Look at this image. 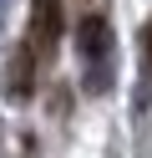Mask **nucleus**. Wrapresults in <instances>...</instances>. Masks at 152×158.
<instances>
[{"instance_id":"4","label":"nucleus","mask_w":152,"mask_h":158,"mask_svg":"<svg viewBox=\"0 0 152 158\" xmlns=\"http://www.w3.org/2000/svg\"><path fill=\"white\" fill-rule=\"evenodd\" d=\"M142 51H147V66H152V21H147V31H142Z\"/></svg>"},{"instance_id":"3","label":"nucleus","mask_w":152,"mask_h":158,"mask_svg":"<svg viewBox=\"0 0 152 158\" xmlns=\"http://www.w3.org/2000/svg\"><path fill=\"white\" fill-rule=\"evenodd\" d=\"M36 51H30L25 41L15 46V51H10V61H5V87H10V97H30L36 92Z\"/></svg>"},{"instance_id":"1","label":"nucleus","mask_w":152,"mask_h":158,"mask_svg":"<svg viewBox=\"0 0 152 158\" xmlns=\"http://www.w3.org/2000/svg\"><path fill=\"white\" fill-rule=\"evenodd\" d=\"M76 51H81V66H86V92H107L111 87V51H117L107 15H86L81 21Z\"/></svg>"},{"instance_id":"2","label":"nucleus","mask_w":152,"mask_h":158,"mask_svg":"<svg viewBox=\"0 0 152 158\" xmlns=\"http://www.w3.org/2000/svg\"><path fill=\"white\" fill-rule=\"evenodd\" d=\"M25 46L36 51V61H51L66 31V0H30V26H25Z\"/></svg>"}]
</instances>
